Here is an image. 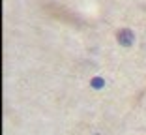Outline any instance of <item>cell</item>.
Wrapping results in <instances>:
<instances>
[{"label":"cell","instance_id":"7a4b0ae2","mask_svg":"<svg viewBox=\"0 0 146 135\" xmlns=\"http://www.w3.org/2000/svg\"><path fill=\"white\" fill-rule=\"evenodd\" d=\"M90 84H92L94 88H103V86H105V81H103L101 77H94V79L90 81Z\"/></svg>","mask_w":146,"mask_h":135},{"label":"cell","instance_id":"6da1fadb","mask_svg":"<svg viewBox=\"0 0 146 135\" xmlns=\"http://www.w3.org/2000/svg\"><path fill=\"white\" fill-rule=\"evenodd\" d=\"M116 38H118V41H120L122 45H125V47L135 41V36H133V32L129 30V28H122V30L116 34Z\"/></svg>","mask_w":146,"mask_h":135}]
</instances>
